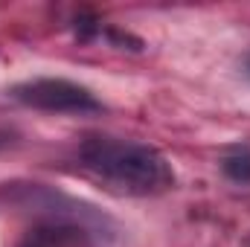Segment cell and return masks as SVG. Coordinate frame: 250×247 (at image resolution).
<instances>
[{
	"label": "cell",
	"mask_w": 250,
	"mask_h": 247,
	"mask_svg": "<svg viewBox=\"0 0 250 247\" xmlns=\"http://www.w3.org/2000/svg\"><path fill=\"white\" fill-rule=\"evenodd\" d=\"M12 99H18L26 108L50 111V114H96L102 111V102L79 82L70 79H29L12 87Z\"/></svg>",
	"instance_id": "2"
},
{
	"label": "cell",
	"mask_w": 250,
	"mask_h": 247,
	"mask_svg": "<svg viewBox=\"0 0 250 247\" xmlns=\"http://www.w3.org/2000/svg\"><path fill=\"white\" fill-rule=\"evenodd\" d=\"M224 175L236 184H250V145H236L224 154Z\"/></svg>",
	"instance_id": "4"
},
{
	"label": "cell",
	"mask_w": 250,
	"mask_h": 247,
	"mask_svg": "<svg viewBox=\"0 0 250 247\" xmlns=\"http://www.w3.org/2000/svg\"><path fill=\"white\" fill-rule=\"evenodd\" d=\"M82 166L125 195H160L175 186L172 163L148 143L93 134L79 148Z\"/></svg>",
	"instance_id": "1"
},
{
	"label": "cell",
	"mask_w": 250,
	"mask_h": 247,
	"mask_svg": "<svg viewBox=\"0 0 250 247\" xmlns=\"http://www.w3.org/2000/svg\"><path fill=\"white\" fill-rule=\"evenodd\" d=\"M248 73H250V56H248Z\"/></svg>",
	"instance_id": "5"
},
{
	"label": "cell",
	"mask_w": 250,
	"mask_h": 247,
	"mask_svg": "<svg viewBox=\"0 0 250 247\" xmlns=\"http://www.w3.org/2000/svg\"><path fill=\"white\" fill-rule=\"evenodd\" d=\"M18 247H87V239L70 224H38L21 239Z\"/></svg>",
	"instance_id": "3"
}]
</instances>
